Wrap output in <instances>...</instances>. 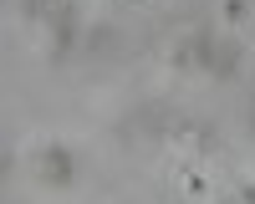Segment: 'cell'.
Instances as JSON below:
<instances>
[{
  "label": "cell",
  "mask_w": 255,
  "mask_h": 204,
  "mask_svg": "<svg viewBox=\"0 0 255 204\" xmlns=\"http://www.w3.org/2000/svg\"><path fill=\"white\" fill-rule=\"evenodd\" d=\"M5 174H10V148L0 143V184H5Z\"/></svg>",
  "instance_id": "4"
},
{
  "label": "cell",
  "mask_w": 255,
  "mask_h": 204,
  "mask_svg": "<svg viewBox=\"0 0 255 204\" xmlns=\"http://www.w3.org/2000/svg\"><path fill=\"white\" fill-rule=\"evenodd\" d=\"M36 174H41V184H72L77 179V153L61 148V143H46L36 153Z\"/></svg>",
  "instance_id": "1"
},
{
  "label": "cell",
  "mask_w": 255,
  "mask_h": 204,
  "mask_svg": "<svg viewBox=\"0 0 255 204\" xmlns=\"http://www.w3.org/2000/svg\"><path fill=\"white\" fill-rule=\"evenodd\" d=\"M20 10H26L31 20H46V15H56V10H61V0H20Z\"/></svg>",
  "instance_id": "2"
},
{
  "label": "cell",
  "mask_w": 255,
  "mask_h": 204,
  "mask_svg": "<svg viewBox=\"0 0 255 204\" xmlns=\"http://www.w3.org/2000/svg\"><path fill=\"white\" fill-rule=\"evenodd\" d=\"M113 41H118L113 26H97V31H87V51H113Z\"/></svg>",
  "instance_id": "3"
},
{
  "label": "cell",
  "mask_w": 255,
  "mask_h": 204,
  "mask_svg": "<svg viewBox=\"0 0 255 204\" xmlns=\"http://www.w3.org/2000/svg\"><path fill=\"white\" fill-rule=\"evenodd\" d=\"M0 5H5V0H0Z\"/></svg>",
  "instance_id": "5"
}]
</instances>
